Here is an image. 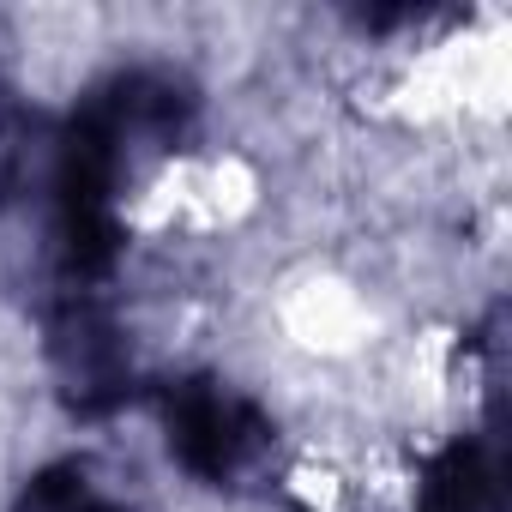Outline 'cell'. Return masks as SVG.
I'll return each mask as SVG.
<instances>
[{
	"label": "cell",
	"mask_w": 512,
	"mask_h": 512,
	"mask_svg": "<svg viewBox=\"0 0 512 512\" xmlns=\"http://www.w3.org/2000/svg\"><path fill=\"white\" fill-rule=\"evenodd\" d=\"M260 440H266L260 416L229 392H187L175 410V446L199 476H235L260 452Z\"/></svg>",
	"instance_id": "cell-1"
}]
</instances>
